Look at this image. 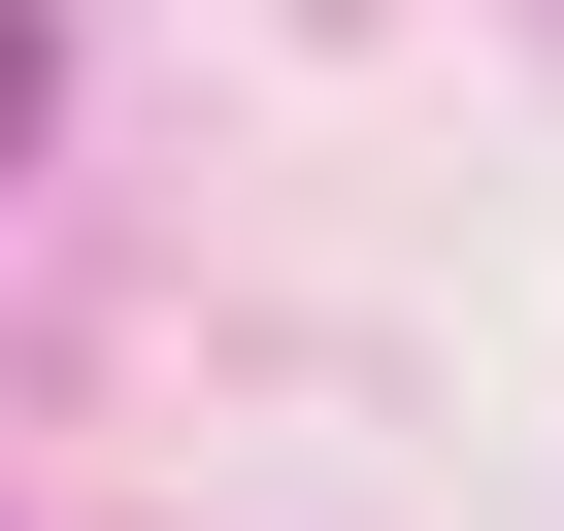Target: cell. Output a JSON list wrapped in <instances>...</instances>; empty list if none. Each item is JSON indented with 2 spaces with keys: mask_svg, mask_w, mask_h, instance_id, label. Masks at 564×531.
Here are the masks:
<instances>
[{
  "mask_svg": "<svg viewBox=\"0 0 564 531\" xmlns=\"http://www.w3.org/2000/svg\"><path fill=\"white\" fill-rule=\"evenodd\" d=\"M0 133H34V0H0Z\"/></svg>",
  "mask_w": 564,
  "mask_h": 531,
  "instance_id": "obj_1",
  "label": "cell"
}]
</instances>
